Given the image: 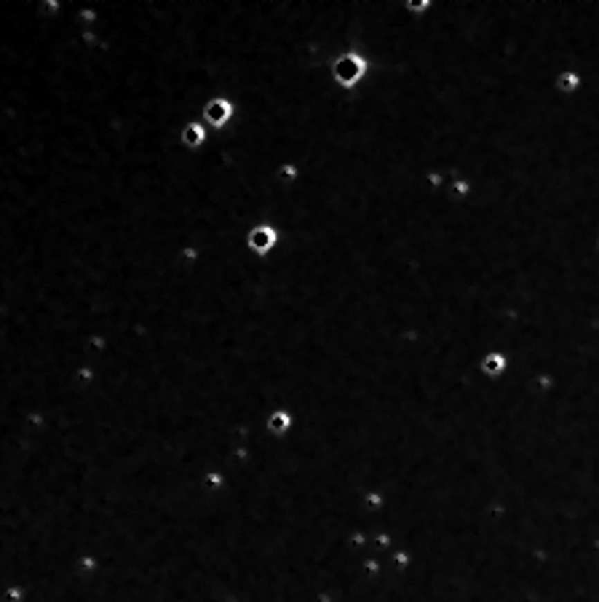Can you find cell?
Masks as SVG:
<instances>
[{"instance_id": "5b68a950", "label": "cell", "mask_w": 599, "mask_h": 602, "mask_svg": "<svg viewBox=\"0 0 599 602\" xmlns=\"http://www.w3.org/2000/svg\"><path fill=\"white\" fill-rule=\"evenodd\" d=\"M289 426H292V415H289L286 410H276V412L268 418V431H273V434H286Z\"/></svg>"}, {"instance_id": "ba28073f", "label": "cell", "mask_w": 599, "mask_h": 602, "mask_svg": "<svg viewBox=\"0 0 599 602\" xmlns=\"http://www.w3.org/2000/svg\"><path fill=\"white\" fill-rule=\"evenodd\" d=\"M279 177L281 180H295V177H297V166H295V163H286V166H281L279 169Z\"/></svg>"}, {"instance_id": "6da1fadb", "label": "cell", "mask_w": 599, "mask_h": 602, "mask_svg": "<svg viewBox=\"0 0 599 602\" xmlns=\"http://www.w3.org/2000/svg\"><path fill=\"white\" fill-rule=\"evenodd\" d=\"M332 75L338 80L342 89H356L361 83V78L367 75V60L361 54H342L335 60L332 64Z\"/></svg>"}, {"instance_id": "52a82bcc", "label": "cell", "mask_w": 599, "mask_h": 602, "mask_svg": "<svg viewBox=\"0 0 599 602\" xmlns=\"http://www.w3.org/2000/svg\"><path fill=\"white\" fill-rule=\"evenodd\" d=\"M503 367H506V359H503L500 354H490L487 359L481 361V370H484V375H500V372H503Z\"/></svg>"}, {"instance_id": "3957f363", "label": "cell", "mask_w": 599, "mask_h": 602, "mask_svg": "<svg viewBox=\"0 0 599 602\" xmlns=\"http://www.w3.org/2000/svg\"><path fill=\"white\" fill-rule=\"evenodd\" d=\"M246 244H249V249H252L255 255H268V252L279 244V230H276L273 225H257V228L249 230Z\"/></svg>"}, {"instance_id": "30bf717a", "label": "cell", "mask_w": 599, "mask_h": 602, "mask_svg": "<svg viewBox=\"0 0 599 602\" xmlns=\"http://www.w3.org/2000/svg\"><path fill=\"white\" fill-rule=\"evenodd\" d=\"M597 246H599V244H597Z\"/></svg>"}, {"instance_id": "8992f818", "label": "cell", "mask_w": 599, "mask_h": 602, "mask_svg": "<svg viewBox=\"0 0 599 602\" xmlns=\"http://www.w3.org/2000/svg\"><path fill=\"white\" fill-rule=\"evenodd\" d=\"M578 86H580V75H578V73H573V70L562 73L560 78H557V89H562L564 94H573Z\"/></svg>"}, {"instance_id": "9c48e42d", "label": "cell", "mask_w": 599, "mask_h": 602, "mask_svg": "<svg viewBox=\"0 0 599 602\" xmlns=\"http://www.w3.org/2000/svg\"><path fill=\"white\" fill-rule=\"evenodd\" d=\"M407 8H412V11H425L428 3H425V0H412V3H407Z\"/></svg>"}, {"instance_id": "7a4b0ae2", "label": "cell", "mask_w": 599, "mask_h": 602, "mask_svg": "<svg viewBox=\"0 0 599 602\" xmlns=\"http://www.w3.org/2000/svg\"><path fill=\"white\" fill-rule=\"evenodd\" d=\"M233 102L228 100V97H214V100H209L203 104V120L209 123V126H214V129H222V126H228L230 118H233Z\"/></svg>"}, {"instance_id": "277c9868", "label": "cell", "mask_w": 599, "mask_h": 602, "mask_svg": "<svg viewBox=\"0 0 599 602\" xmlns=\"http://www.w3.org/2000/svg\"><path fill=\"white\" fill-rule=\"evenodd\" d=\"M203 142H206V129H203V123L190 120V123L182 126V145H185V147L196 150V147H201Z\"/></svg>"}]
</instances>
